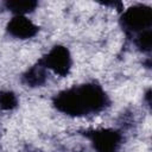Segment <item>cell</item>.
<instances>
[{
  "instance_id": "cell-5",
  "label": "cell",
  "mask_w": 152,
  "mask_h": 152,
  "mask_svg": "<svg viewBox=\"0 0 152 152\" xmlns=\"http://www.w3.org/2000/svg\"><path fill=\"white\" fill-rule=\"evenodd\" d=\"M10 36L19 40H26L33 38L38 33V26L25 15L13 17L6 27Z\"/></svg>"
},
{
  "instance_id": "cell-2",
  "label": "cell",
  "mask_w": 152,
  "mask_h": 152,
  "mask_svg": "<svg viewBox=\"0 0 152 152\" xmlns=\"http://www.w3.org/2000/svg\"><path fill=\"white\" fill-rule=\"evenodd\" d=\"M151 8L144 5H135L122 14V27L131 33H140L151 30Z\"/></svg>"
},
{
  "instance_id": "cell-1",
  "label": "cell",
  "mask_w": 152,
  "mask_h": 152,
  "mask_svg": "<svg viewBox=\"0 0 152 152\" xmlns=\"http://www.w3.org/2000/svg\"><path fill=\"white\" fill-rule=\"evenodd\" d=\"M108 97L99 84L88 83L81 87L65 89L56 95L55 107L70 116L94 115L106 108Z\"/></svg>"
},
{
  "instance_id": "cell-3",
  "label": "cell",
  "mask_w": 152,
  "mask_h": 152,
  "mask_svg": "<svg viewBox=\"0 0 152 152\" xmlns=\"http://www.w3.org/2000/svg\"><path fill=\"white\" fill-rule=\"evenodd\" d=\"M44 68L52 70L56 75L66 76L71 70L72 58L69 50L65 46L56 45L49 50L46 56L43 58Z\"/></svg>"
},
{
  "instance_id": "cell-4",
  "label": "cell",
  "mask_w": 152,
  "mask_h": 152,
  "mask_svg": "<svg viewBox=\"0 0 152 152\" xmlns=\"http://www.w3.org/2000/svg\"><path fill=\"white\" fill-rule=\"evenodd\" d=\"M121 141V133L112 128L97 129L91 134V144L96 152H115Z\"/></svg>"
}]
</instances>
